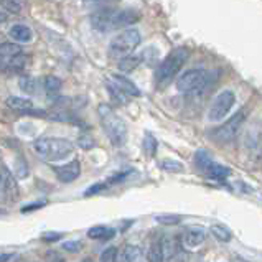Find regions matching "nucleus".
<instances>
[{"mask_svg":"<svg viewBox=\"0 0 262 262\" xmlns=\"http://www.w3.org/2000/svg\"><path fill=\"white\" fill-rule=\"evenodd\" d=\"M142 41L140 32L137 28L124 30L122 33H119L116 38H112L109 43V56L111 58H125L132 55V51L136 50Z\"/></svg>","mask_w":262,"mask_h":262,"instance_id":"obj_6","label":"nucleus"},{"mask_svg":"<svg viewBox=\"0 0 262 262\" xmlns=\"http://www.w3.org/2000/svg\"><path fill=\"white\" fill-rule=\"evenodd\" d=\"M12 256L10 254H0V262H7V260H10Z\"/></svg>","mask_w":262,"mask_h":262,"instance_id":"obj_38","label":"nucleus"},{"mask_svg":"<svg viewBox=\"0 0 262 262\" xmlns=\"http://www.w3.org/2000/svg\"><path fill=\"white\" fill-rule=\"evenodd\" d=\"M17 55H21V48L15 43H2L0 45V56L13 58Z\"/></svg>","mask_w":262,"mask_h":262,"instance_id":"obj_25","label":"nucleus"},{"mask_svg":"<svg viewBox=\"0 0 262 262\" xmlns=\"http://www.w3.org/2000/svg\"><path fill=\"white\" fill-rule=\"evenodd\" d=\"M0 200L2 201H17L18 200V185L13 173L7 168H0Z\"/></svg>","mask_w":262,"mask_h":262,"instance_id":"obj_9","label":"nucleus"},{"mask_svg":"<svg viewBox=\"0 0 262 262\" xmlns=\"http://www.w3.org/2000/svg\"><path fill=\"white\" fill-rule=\"evenodd\" d=\"M182 216L178 214H159L155 216V221L160 223V224H165V226H173V224L182 223Z\"/></svg>","mask_w":262,"mask_h":262,"instance_id":"obj_27","label":"nucleus"},{"mask_svg":"<svg viewBox=\"0 0 262 262\" xmlns=\"http://www.w3.org/2000/svg\"><path fill=\"white\" fill-rule=\"evenodd\" d=\"M43 86H45V91L50 93V94H56L61 91V79L56 78V76H47L43 81Z\"/></svg>","mask_w":262,"mask_h":262,"instance_id":"obj_24","label":"nucleus"},{"mask_svg":"<svg viewBox=\"0 0 262 262\" xmlns=\"http://www.w3.org/2000/svg\"><path fill=\"white\" fill-rule=\"evenodd\" d=\"M116 257H117V249L116 248H107L106 251L102 252L101 262H116Z\"/></svg>","mask_w":262,"mask_h":262,"instance_id":"obj_32","label":"nucleus"},{"mask_svg":"<svg viewBox=\"0 0 262 262\" xmlns=\"http://www.w3.org/2000/svg\"><path fill=\"white\" fill-rule=\"evenodd\" d=\"M79 145L83 148H93L94 147V142L89 139V137H81L79 139Z\"/></svg>","mask_w":262,"mask_h":262,"instance_id":"obj_36","label":"nucleus"},{"mask_svg":"<svg viewBox=\"0 0 262 262\" xmlns=\"http://www.w3.org/2000/svg\"><path fill=\"white\" fill-rule=\"evenodd\" d=\"M17 175L18 177H21V178H24V177H28V168H27V163H25V165H24V162H21V159H18V162H17Z\"/></svg>","mask_w":262,"mask_h":262,"instance_id":"obj_35","label":"nucleus"},{"mask_svg":"<svg viewBox=\"0 0 262 262\" xmlns=\"http://www.w3.org/2000/svg\"><path fill=\"white\" fill-rule=\"evenodd\" d=\"M190 56V51L180 47L165 56V59L159 64V68L155 71V81L157 86H167L170 84L173 78L178 74V71L183 68V64L186 63V59Z\"/></svg>","mask_w":262,"mask_h":262,"instance_id":"obj_4","label":"nucleus"},{"mask_svg":"<svg viewBox=\"0 0 262 262\" xmlns=\"http://www.w3.org/2000/svg\"><path fill=\"white\" fill-rule=\"evenodd\" d=\"M139 256V248L137 246H130L127 244L124 246L122 249L117 251V257H116V262H134Z\"/></svg>","mask_w":262,"mask_h":262,"instance_id":"obj_20","label":"nucleus"},{"mask_svg":"<svg viewBox=\"0 0 262 262\" xmlns=\"http://www.w3.org/2000/svg\"><path fill=\"white\" fill-rule=\"evenodd\" d=\"M93 2H97V0H93Z\"/></svg>","mask_w":262,"mask_h":262,"instance_id":"obj_41","label":"nucleus"},{"mask_svg":"<svg viewBox=\"0 0 262 262\" xmlns=\"http://www.w3.org/2000/svg\"><path fill=\"white\" fill-rule=\"evenodd\" d=\"M236 104V96L233 91H221L218 96L214 97L211 106H209V111H208V119L211 122H218V121H223L224 117H226L231 109L234 107Z\"/></svg>","mask_w":262,"mask_h":262,"instance_id":"obj_8","label":"nucleus"},{"mask_svg":"<svg viewBox=\"0 0 262 262\" xmlns=\"http://www.w3.org/2000/svg\"><path fill=\"white\" fill-rule=\"evenodd\" d=\"M116 234V229L109 226H94L88 231V236L91 239H97V241H106V239H112Z\"/></svg>","mask_w":262,"mask_h":262,"instance_id":"obj_18","label":"nucleus"},{"mask_svg":"<svg viewBox=\"0 0 262 262\" xmlns=\"http://www.w3.org/2000/svg\"><path fill=\"white\" fill-rule=\"evenodd\" d=\"M10 38L17 43H30L33 38V32L27 25H13L10 28Z\"/></svg>","mask_w":262,"mask_h":262,"instance_id":"obj_15","label":"nucleus"},{"mask_svg":"<svg viewBox=\"0 0 262 262\" xmlns=\"http://www.w3.org/2000/svg\"><path fill=\"white\" fill-rule=\"evenodd\" d=\"M5 9L10 10L12 13H20L21 12V2L20 0H4Z\"/></svg>","mask_w":262,"mask_h":262,"instance_id":"obj_31","label":"nucleus"},{"mask_svg":"<svg viewBox=\"0 0 262 262\" xmlns=\"http://www.w3.org/2000/svg\"><path fill=\"white\" fill-rule=\"evenodd\" d=\"M142 59H144L142 55H129V56L122 58L121 61H119V71L121 73H132L142 63Z\"/></svg>","mask_w":262,"mask_h":262,"instance_id":"obj_19","label":"nucleus"},{"mask_svg":"<svg viewBox=\"0 0 262 262\" xmlns=\"http://www.w3.org/2000/svg\"><path fill=\"white\" fill-rule=\"evenodd\" d=\"M58 237H61V233H48V234H43L45 241H56Z\"/></svg>","mask_w":262,"mask_h":262,"instance_id":"obj_37","label":"nucleus"},{"mask_svg":"<svg viewBox=\"0 0 262 262\" xmlns=\"http://www.w3.org/2000/svg\"><path fill=\"white\" fill-rule=\"evenodd\" d=\"M144 150L148 154V155H154L157 152V140L155 137L152 136V134H145V137H144Z\"/></svg>","mask_w":262,"mask_h":262,"instance_id":"obj_29","label":"nucleus"},{"mask_svg":"<svg viewBox=\"0 0 262 262\" xmlns=\"http://www.w3.org/2000/svg\"><path fill=\"white\" fill-rule=\"evenodd\" d=\"M7 20V13L5 12H0V24H2V21H5Z\"/></svg>","mask_w":262,"mask_h":262,"instance_id":"obj_39","label":"nucleus"},{"mask_svg":"<svg viewBox=\"0 0 262 262\" xmlns=\"http://www.w3.org/2000/svg\"><path fill=\"white\" fill-rule=\"evenodd\" d=\"M81 262H94V260H93V259H89V257H86V259H83Z\"/></svg>","mask_w":262,"mask_h":262,"instance_id":"obj_40","label":"nucleus"},{"mask_svg":"<svg viewBox=\"0 0 262 262\" xmlns=\"http://www.w3.org/2000/svg\"><path fill=\"white\" fill-rule=\"evenodd\" d=\"M7 106L13 111H18V112H35L33 111V104L30 99H25V97H17V96H12L7 99Z\"/></svg>","mask_w":262,"mask_h":262,"instance_id":"obj_16","label":"nucleus"},{"mask_svg":"<svg viewBox=\"0 0 262 262\" xmlns=\"http://www.w3.org/2000/svg\"><path fill=\"white\" fill-rule=\"evenodd\" d=\"M162 249L163 256H165V262H182L183 259V249L178 241L171 237H165L162 241Z\"/></svg>","mask_w":262,"mask_h":262,"instance_id":"obj_12","label":"nucleus"},{"mask_svg":"<svg viewBox=\"0 0 262 262\" xmlns=\"http://www.w3.org/2000/svg\"><path fill=\"white\" fill-rule=\"evenodd\" d=\"M81 248H83V244H81L79 241H68L63 244V249L68 251V252H78Z\"/></svg>","mask_w":262,"mask_h":262,"instance_id":"obj_33","label":"nucleus"},{"mask_svg":"<svg viewBox=\"0 0 262 262\" xmlns=\"http://www.w3.org/2000/svg\"><path fill=\"white\" fill-rule=\"evenodd\" d=\"M97 114H99L102 129L107 134L112 145L122 147L127 142V125L124 122V119L111 106H107V104H101L97 107Z\"/></svg>","mask_w":262,"mask_h":262,"instance_id":"obj_3","label":"nucleus"},{"mask_svg":"<svg viewBox=\"0 0 262 262\" xmlns=\"http://www.w3.org/2000/svg\"><path fill=\"white\" fill-rule=\"evenodd\" d=\"M244 148L249 152V155L257 157L262 154V130L259 127H251L244 134Z\"/></svg>","mask_w":262,"mask_h":262,"instance_id":"obj_10","label":"nucleus"},{"mask_svg":"<svg viewBox=\"0 0 262 262\" xmlns=\"http://www.w3.org/2000/svg\"><path fill=\"white\" fill-rule=\"evenodd\" d=\"M112 81H114V84L119 89H121L124 94H127V96H136V97H139L142 94L140 89L136 84H134L129 78L122 76V74H114V76H112Z\"/></svg>","mask_w":262,"mask_h":262,"instance_id":"obj_14","label":"nucleus"},{"mask_svg":"<svg viewBox=\"0 0 262 262\" xmlns=\"http://www.w3.org/2000/svg\"><path fill=\"white\" fill-rule=\"evenodd\" d=\"M209 231H211V234L221 243H229L231 237H233L231 231L226 226H221V224H213V226L209 228Z\"/></svg>","mask_w":262,"mask_h":262,"instance_id":"obj_23","label":"nucleus"},{"mask_svg":"<svg viewBox=\"0 0 262 262\" xmlns=\"http://www.w3.org/2000/svg\"><path fill=\"white\" fill-rule=\"evenodd\" d=\"M33 150L40 159L47 162L64 160L73 154L74 145L68 139L59 137H41L33 142Z\"/></svg>","mask_w":262,"mask_h":262,"instance_id":"obj_2","label":"nucleus"},{"mask_svg":"<svg viewBox=\"0 0 262 262\" xmlns=\"http://www.w3.org/2000/svg\"><path fill=\"white\" fill-rule=\"evenodd\" d=\"M140 13L137 10H99L91 15V25L97 32H111V30L124 28L137 24Z\"/></svg>","mask_w":262,"mask_h":262,"instance_id":"obj_1","label":"nucleus"},{"mask_svg":"<svg viewBox=\"0 0 262 262\" xmlns=\"http://www.w3.org/2000/svg\"><path fill=\"white\" fill-rule=\"evenodd\" d=\"M203 173L208 175V177H211V178H218V180H221V178L229 177V175H231V170H229L228 167L220 165V163H216V162L211 160V162H209L208 165L205 167Z\"/></svg>","mask_w":262,"mask_h":262,"instance_id":"obj_17","label":"nucleus"},{"mask_svg":"<svg viewBox=\"0 0 262 262\" xmlns=\"http://www.w3.org/2000/svg\"><path fill=\"white\" fill-rule=\"evenodd\" d=\"M55 173L59 182L71 183L74 180H78L81 175V163H79V160H71L70 163H66V165L56 167Z\"/></svg>","mask_w":262,"mask_h":262,"instance_id":"obj_11","label":"nucleus"},{"mask_svg":"<svg viewBox=\"0 0 262 262\" xmlns=\"http://www.w3.org/2000/svg\"><path fill=\"white\" fill-rule=\"evenodd\" d=\"M106 188H107V183H96L84 194H86V196H89V194H96V193H99L101 190H106Z\"/></svg>","mask_w":262,"mask_h":262,"instance_id":"obj_34","label":"nucleus"},{"mask_svg":"<svg viewBox=\"0 0 262 262\" xmlns=\"http://www.w3.org/2000/svg\"><path fill=\"white\" fill-rule=\"evenodd\" d=\"M206 233L201 228H188L182 236V243L186 248H198L205 243Z\"/></svg>","mask_w":262,"mask_h":262,"instance_id":"obj_13","label":"nucleus"},{"mask_svg":"<svg viewBox=\"0 0 262 262\" xmlns=\"http://www.w3.org/2000/svg\"><path fill=\"white\" fill-rule=\"evenodd\" d=\"M106 88H107V91L111 94V99L114 101L116 104H125L127 101H129V96L124 94L121 89H119L116 84H114V81H107L106 83Z\"/></svg>","mask_w":262,"mask_h":262,"instance_id":"obj_22","label":"nucleus"},{"mask_svg":"<svg viewBox=\"0 0 262 262\" xmlns=\"http://www.w3.org/2000/svg\"><path fill=\"white\" fill-rule=\"evenodd\" d=\"M147 260L148 262H165V256H163L162 249V241H154L150 248L147 251Z\"/></svg>","mask_w":262,"mask_h":262,"instance_id":"obj_21","label":"nucleus"},{"mask_svg":"<svg viewBox=\"0 0 262 262\" xmlns=\"http://www.w3.org/2000/svg\"><path fill=\"white\" fill-rule=\"evenodd\" d=\"M160 167L167 171H182L183 170V165L177 160H163L160 163Z\"/></svg>","mask_w":262,"mask_h":262,"instance_id":"obj_30","label":"nucleus"},{"mask_svg":"<svg viewBox=\"0 0 262 262\" xmlns=\"http://www.w3.org/2000/svg\"><path fill=\"white\" fill-rule=\"evenodd\" d=\"M25 64H27V56H24V55H17L13 58H9V61L5 63L7 68H10V70H21Z\"/></svg>","mask_w":262,"mask_h":262,"instance_id":"obj_28","label":"nucleus"},{"mask_svg":"<svg viewBox=\"0 0 262 262\" xmlns=\"http://www.w3.org/2000/svg\"><path fill=\"white\" fill-rule=\"evenodd\" d=\"M246 119H248V111L246 109H241L239 112L228 119L226 122L223 125H220L218 129L213 130V140L218 142L221 145H226V144H231V142H234L239 136V132H241L243 125L246 122Z\"/></svg>","mask_w":262,"mask_h":262,"instance_id":"obj_7","label":"nucleus"},{"mask_svg":"<svg viewBox=\"0 0 262 262\" xmlns=\"http://www.w3.org/2000/svg\"><path fill=\"white\" fill-rule=\"evenodd\" d=\"M18 86L24 93L27 94H35L36 93V81L32 76H21L18 79Z\"/></svg>","mask_w":262,"mask_h":262,"instance_id":"obj_26","label":"nucleus"},{"mask_svg":"<svg viewBox=\"0 0 262 262\" xmlns=\"http://www.w3.org/2000/svg\"><path fill=\"white\" fill-rule=\"evenodd\" d=\"M209 74L205 70H188L177 79V89L183 94L200 96L209 86Z\"/></svg>","mask_w":262,"mask_h":262,"instance_id":"obj_5","label":"nucleus"}]
</instances>
